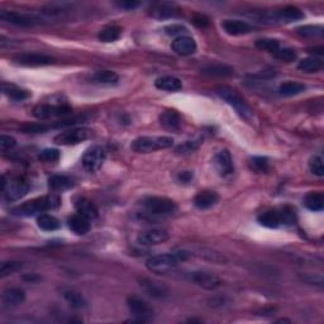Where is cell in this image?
Masks as SVG:
<instances>
[{"instance_id":"1","label":"cell","mask_w":324,"mask_h":324,"mask_svg":"<svg viewBox=\"0 0 324 324\" xmlns=\"http://www.w3.org/2000/svg\"><path fill=\"white\" fill-rule=\"evenodd\" d=\"M191 257H193V253L181 250L174 253L152 256L146 261V266L153 274H167L169 271L174 270L180 262L188 261Z\"/></svg>"},{"instance_id":"2","label":"cell","mask_w":324,"mask_h":324,"mask_svg":"<svg viewBox=\"0 0 324 324\" xmlns=\"http://www.w3.org/2000/svg\"><path fill=\"white\" fill-rule=\"evenodd\" d=\"M60 204V198L55 195V194H51V195L33 199V200L26 201L23 204L18 205L12 210V214L17 215V217H32V215L38 214V213L56 209Z\"/></svg>"},{"instance_id":"3","label":"cell","mask_w":324,"mask_h":324,"mask_svg":"<svg viewBox=\"0 0 324 324\" xmlns=\"http://www.w3.org/2000/svg\"><path fill=\"white\" fill-rule=\"evenodd\" d=\"M215 93L218 94L220 99H223L227 104L231 105L242 118L250 120L253 118V109L248 105V103L237 93L234 89L229 88V86H218L215 89Z\"/></svg>"},{"instance_id":"4","label":"cell","mask_w":324,"mask_h":324,"mask_svg":"<svg viewBox=\"0 0 324 324\" xmlns=\"http://www.w3.org/2000/svg\"><path fill=\"white\" fill-rule=\"evenodd\" d=\"M142 207L148 217H169L177 210L176 202L161 196H148L142 201Z\"/></svg>"},{"instance_id":"5","label":"cell","mask_w":324,"mask_h":324,"mask_svg":"<svg viewBox=\"0 0 324 324\" xmlns=\"http://www.w3.org/2000/svg\"><path fill=\"white\" fill-rule=\"evenodd\" d=\"M174 146L171 137H139L132 142V150L137 153H151L158 150H166Z\"/></svg>"},{"instance_id":"6","label":"cell","mask_w":324,"mask_h":324,"mask_svg":"<svg viewBox=\"0 0 324 324\" xmlns=\"http://www.w3.org/2000/svg\"><path fill=\"white\" fill-rule=\"evenodd\" d=\"M105 158H107V152L104 148L99 147V146H94V147L89 148L83 156V166L86 171L89 172H96L98 170L102 169L104 165Z\"/></svg>"},{"instance_id":"7","label":"cell","mask_w":324,"mask_h":324,"mask_svg":"<svg viewBox=\"0 0 324 324\" xmlns=\"http://www.w3.org/2000/svg\"><path fill=\"white\" fill-rule=\"evenodd\" d=\"M93 136V131L89 128H72L69 131L61 132L55 137V142L57 145L72 146L86 141Z\"/></svg>"},{"instance_id":"8","label":"cell","mask_w":324,"mask_h":324,"mask_svg":"<svg viewBox=\"0 0 324 324\" xmlns=\"http://www.w3.org/2000/svg\"><path fill=\"white\" fill-rule=\"evenodd\" d=\"M72 109L69 105H51V104H39L33 109V114L37 119L47 120L53 117H66L71 114Z\"/></svg>"},{"instance_id":"9","label":"cell","mask_w":324,"mask_h":324,"mask_svg":"<svg viewBox=\"0 0 324 324\" xmlns=\"http://www.w3.org/2000/svg\"><path fill=\"white\" fill-rule=\"evenodd\" d=\"M127 305H128L131 313L137 318L138 322H147V320H150L151 318L153 317L152 307H151L147 301L138 298V296H128V299H127Z\"/></svg>"},{"instance_id":"10","label":"cell","mask_w":324,"mask_h":324,"mask_svg":"<svg viewBox=\"0 0 324 324\" xmlns=\"http://www.w3.org/2000/svg\"><path fill=\"white\" fill-rule=\"evenodd\" d=\"M29 190V186L27 184L22 183L21 180H12L7 181V177L3 176L2 179V191L4 194V198L8 201H15L18 199L23 198Z\"/></svg>"},{"instance_id":"11","label":"cell","mask_w":324,"mask_h":324,"mask_svg":"<svg viewBox=\"0 0 324 324\" xmlns=\"http://www.w3.org/2000/svg\"><path fill=\"white\" fill-rule=\"evenodd\" d=\"M0 18L2 21L8 22V23L15 24V26L22 27H31L36 24L42 23V18L37 17L33 14H24V13L18 12H8V10H2L0 12Z\"/></svg>"},{"instance_id":"12","label":"cell","mask_w":324,"mask_h":324,"mask_svg":"<svg viewBox=\"0 0 324 324\" xmlns=\"http://www.w3.org/2000/svg\"><path fill=\"white\" fill-rule=\"evenodd\" d=\"M188 276L191 282L200 286L202 289H207V290H214V289L219 288V286L222 285V280H220L217 275L212 274V272L194 271L190 272Z\"/></svg>"},{"instance_id":"13","label":"cell","mask_w":324,"mask_h":324,"mask_svg":"<svg viewBox=\"0 0 324 324\" xmlns=\"http://www.w3.org/2000/svg\"><path fill=\"white\" fill-rule=\"evenodd\" d=\"M14 62L18 65H22V66L38 67L55 64V58L50 57L47 55H42V53H22V55L15 56Z\"/></svg>"},{"instance_id":"14","label":"cell","mask_w":324,"mask_h":324,"mask_svg":"<svg viewBox=\"0 0 324 324\" xmlns=\"http://www.w3.org/2000/svg\"><path fill=\"white\" fill-rule=\"evenodd\" d=\"M170 238V234L166 229H148V231H143L138 234V241L139 245L142 246H157L161 243H165L167 239Z\"/></svg>"},{"instance_id":"15","label":"cell","mask_w":324,"mask_h":324,"mask_svg":"<svg viewBox=\"0 0 324 324\" xmlns=\"http://www.w3.org/2000/svg\"><path fill=\"white\" fill-rule=\"evenodd\" d=\"M214 167L219 176L229 177L234 172V165L228 150H222L214 156Z\"/></svg>"},{"instance_id":"16","label":"cell","mask_w":324,"mask_h":324,"mask_svg":"<svg viewBox=\"0 0 324 324\" xmlns=\"http://www.w3.org/2000/svg\"><path fill=\"white\" fill-rule=\"evenodd\" d=\"M138 282L143 291L152 298L162 299L169 295V288L164 282L155 281V280H151L148 277H141V279H138Z\"/></svg>"},{"instance_id":"17","label":"cell","mask_w":324,"mask_h":324,"mask_svg":"<svg viewBox=\"0 0 324 324\" xmlns=\"http://www.w3.org/2000/svg\"><path fill=\"white\" fill-rule=\"evenodd\" d=\"M171 48L174 52H176L180 56H190L196 52V43L191 37L181 36L176 37L172 40Z\"/></svg>"},{"instance_id":"18","label":"cell","mask_w":324,"mask_h":324,"mask_svg":"<svg viewBox=\"0 0 324 324\" xmlns=\"http://www.w3.org/2000/svg\"><path fill=\"white\" fill-rule=\"evenodd\" d=\"M222 28L226 33L231 36H241V34H247L252 31V27L247 22L238 19H226L222 22Z\"/></svg>"},{"instance_id":"19","label":"cell","mask_w":324,"mask_h":324,"mask_svg":"<svg viewBox=\"0 0 324 324\" xmlns=\"http://www.w3.org/2000/svg\"><path fill=\"white\" fill-rule=\"evenodd\" d=\"M160 121L162 126L166 129H169V131H179L181 128L183 118L176 110L169 109L161 113Z\"/></svg>"},{"instance_id":"20","label":"cell","mask_w":324,"mask_h":324,"mask_svg":"<svg viewBox=\"0 0 324 324\" xmlns=\"http://www.w3.org/2000/svg\"><path fill=\"white\" fill-rule=\"evenodd\" d=\"M151 15L157 19H165V18H174L179 17L180 9L174 4H167V3H162V4H156L155 7L151 8Z\"/></svg>"},{"instance_id":"21","label":"cell","mask_w":324,"mask_h":324,"mask_svg":"<svg viewBox=\"0 0 324 324\" xmlns=\"http://www.w3.org/2000/svg\"><path fill=\"white\" fill-rule=\"evenodd\" d=\"M75 208L77 210V214L83 215L86 219H95L99 215V210L93 201L86 198H79L75 201Z\"/></svg>"},{"instance_id":"22","label":"cell","mask_w":324,"mask_h":324,"mask_svg":"<svg viewBox=\"0 0 324 324\" xmlns=\"http://www.w3.org/2000/svg\"><path fill=\"white\" fill-rule=\"evenodd\" d=\"M218 200H219V195L215 191L204 190L195 196L194 204L198 209H209V208L214 207Z\"/></svg>"},{"instance_id":"23","label":"cell","mask_w":324,"mask_h":324,"mask_svg":"<svg viewBox=\"0 0 324 324\" xmlns=\"http://www.w3.org/2000/svg\"><path fill=\"white\" fill-rule=\"evenodd\" d=\"M67 224H69V228L77 236H84V234L89 233V231H90L89 219H86L80 214H75L70 217L69 220H67Z\"/></svg>"},{"instance_id":"24","label":"cell","mask_w":324,"mask_h":324,"mask_svg":"<svg viewBox=\"0 0 324 324\" xmlns=\"http://www.w3.org/2000/svg\"><path fill=\"white\" fill-rule=\"evenodd\" d=\"M156 88L164 91H169V93H176V91L181 90L183 83L177 77L164 76L156 80Z\"/></svg>"},{"instance_id":"25","label":"cell","mask_w":324,"mask_h":324,"mask_svg":"<svg viewBox=\"0 0 324 324\" xmlns=\"http://www.w3.org/2000/svg\"><path fill=\"white\" fill-rule=\"evenodd\" d=\"M258 223L266 228H277L281 226L279 210H266L258 217Z\"/></svg>"},{"instance_id":"26","label":"cell","mask_w":324,"mask_h":324,"mask_svg":"<svg viewBox=\"0 0 324 324\" xmlns=\"http://www.w3.org/2000/svg\"><path fill=\"white\" fill-rule=\"evenodd\" d=\"M3 89V93L5 94L7 96H9L12 100L15 102H22V100H26L31 96V93L26 89H21L15 85H7V84H3L2 86Z\"/></svg>"},{"instance_id":"27","label":"cell","mask_w":324,"mask_h":324,"mask_svg":"<svg viewBox=\"0 0 324 324\" xmlns=\"http://www.w3.org/2000/svg\"><path fill=\"white\" fill-rule=\"evenodd\" d=\"M276 18L279 21H284V22H295V21L303 19L304 13L301 12L298 7L289 5V7L284 8L282 10H280V12L277 13Z\"/></svg>"},{"instance_id":"28","label":"cell","mask_w":324,"mask_h":324,"mask_svg":"<svg viewBox=\"0 0 324 324\" xmlns=\"http://www.w3.org/2000/svg\"><path fill=\"white\" fill-rule=\"evenodd\" d=\"M201 72L204 75H209V76L227 77L232 76L234 74V70L232 67L227 66V65H210V66L201 69Z\"/></svg>"},{"instance_id":"29","label":"cell","mask_w":324,"mask_h":324,"mask_svg":"<svg viewBox=\"0 0 324 324\" xmlns=\"http://www.w3.org/2000/svg\"><path fill=\"white\" fill-rule=\"evenodd\" d=\"M26 299V294L22 289L10 288L3 293V300L9 305H19Z\"/></svg>"},{"instance_id":"30","label":"cell","mask_w":324,"mask_h":324,"mask_svg":"<svg viewBox=\"0 0 324 324\" xmlns=\"http://www.w3.org/2000/svg\"><path fill=\"white\" fill-rule=\"evenodd\" d=\"M37 226L39 227L42 231L46 232H53L57 231L61 227L60 220L57 218H55L53 215L50 214H40L38 218H37Z\"/></svg>"},{"instance_id":"31","label":"cell","mask_w":324,"mask_h":324,"mask_svg":"<svg viewBox=\"0 0 324 324\" xmlns=\"http://www.w3.org/2000/svg\"><path fill=\"white\" fill-rule=\"evenodd\" d=\"M62 295H64L65 300L71 305L72 308H75V309H83V308H85L86 304H88L86 303L85 298L81 295L79 291L72 290V289L65 290L64 293H62Z\"/></svg>"},{"instance_id":"32","label":"cell","mask_w":324,"mask_h":324,"mask_svg":"<svg viewBox=\"0 0 324 324\" xmlns=\"http://www.w3.org/2000/svg\"><path fill=\"white\" fill-rule=\"evenodd\" d=\"M119 76L115 72L109 71V70H103L93 75V83L99 84V85H114L118 83Z\"/></svg>"},{"instance_id":"33","label":"cell","mask_w":324,"mask_h":324,"mask_svg":"<svg viewBox=\"0 0 324 324\" xmlns=\"http://www.w3.org/2000/svg\"><path fill=\"white\" fill-rule=\"evenodd\" d=\"M304 205L312 212H320L324 208V196L322 193H309L304 199Z\"/></svg>"},{"instance_id":"34","label":"cell","mask_w":324,"mask_h":324,"mask_svg":"<svg viewBox=\"0 0 324 324\" xmlns=\"http://www.w3.org/2000/svg\"><path fill=\"white\" fill-rule=\"evenodd\" d=\"M305 91V85L300 83H295V81H288L280 85L279 94L282 96H294L301 94Z\"/></svg>"},{"instance_id":"35","label":"cell","mask_w":324,"mask_h":324,"mask_svg":"<svg viewBox=\"0 0 324 324\" xmlns=\"http://www.w3.org/2000/svg\"><path fill=\"white\" fill-rule=\"evenodd\" d=\"M71 179H69L67 176H64V175H53L48 179V186L52 189L53 191H62V190H67V189L72 188Z\"/></svg>"},{"instance_id":"36","label":"cell","mask_w":324,"mask_h":324,"mask_svg":"<svg viewBox=\"0 0 324 324\" xmlns=\"http://www.w3.org/2000/svg\"><path fill=\"white\" fill-rule=\"evenodd\" d=\"M121 34V28L119 26H108L105 28H103L99 32V39L102 42H115L117 39H119Z\"/></svg>"},{"instance_id":"37","label":"cell","mask_w":324,"mask_h":324,"mask_svg":"<svg viewBox=\"0 0 324 324\" xmlns=\"http://www.w3.org/2000/svg\"><path fill=\"white\" fill-rule=\"evenodd\" d=\"M299 70H301L303 72H308V74H312V72H318L323 69V62L319 58L315 57H308L303 58L298 65Z\"/></svg>"},{"instance_id":"38","label":"cell","mask_w":324,"mask_h":324,"mask_svg":"<svg viewBox=\"0 0 324 324\" xmlns=\"http://www.w3.org/2000/svg\"><path fill=\"white\" fill-rule=\"evenodd\" d=\"M22 267H23V264L19 262V261H4L0 265V276H9V275H13L14 272L19 271Z\"/></svg>"},{"instance_id":"39","label":"cell","mask_w":324,"mask_h":324,"mask_svg":"<svg viewBox=\"0 0 324 324\" xmlns=\"http://www.w3.org/2000/svg\"><path fill=\"white\" fill-rule=\"evenodd\" d=\"M256 47L262 51L275 53L280 48V42L275 38H261L256 42Z\"/></svg>"},{"instance_id":"40","label":"cell","mask_w":324,"mask_h":324,"mask_svg":"<svg viewBox=\"0 0 324 324\" xmlns=\"http://www.w3.org/2000/svg\"><path fill=\"white\" fill-rule=\"evenodd\" d=\"M322 26H304L298 28V33L303 37H322L323 36Z\"/></svg>"},{"instance_id":"41","label":"cell","mask_w":324,"mask_h":324,"mask_svg":"<svg viewBox=\"0 0 324 324\" xmlns=\"http://www.w3.org/2000/svg\"><path fill=\"white\" fill-rule=\"evenodd\" d=\"M51 129L50 124L45 123H33V124H24L21 127V131L24 133H43Z\"/></svg>"},{"instance_id":"42","label":"cell","mask_w":324,"mask_h":324,"mask_svg":"<svg viewBox=\"0 0 324 324\" xmlns=\"http://www.w3.org/2000/svg\"><path fill=\"white\" fill-rule=\"evenodd\" d=\"M274 56L280 61L293 62L296 58V52L293 48H279V50L274 53Z\"/></svg>"},{"instance_id":"43","label":"cell","mask_w":324,"mask_h":324,"mask_svg":"<svg viewBox=\"0 0 324 324\" xmlns=\"http://www.w3.org/2000/svg\"><path fill=\"white\" fill-rule=\"evenodd\" d=\"M38 158L43 162H56L60 158V151L56 148H46V150L40 151Z\"/></svg>"},{"instance_id":"44","label":"cell","mask_w":324,"mask_h":324,"mask_svg":"<svg viewBox=\"0 0 324 324\" xmlns=\"http://www.w3.org/2000/svg\"><path fill=\"white\" fill-rule=\"evenodd\" d=\"M280 213V219H281V224H285V226H293L296 220V215L295 212H294L291 208L286 207L282 208L281 210H279Z\"/></svg>"},{"instance_id":"45","label":"cell","mask_w":324,"mask_h":324,"mask_svg":"<svg viewBox=\"0 0 324 324\" xmlns=\"http://www.w3.org/2000/svg\"><path fill=\"white\" fill-rule=\"evenodd\" d=\"M251 169L257 172H267L269 171V161L265 157H253L251 160Z\"/></svg>"},{"instance_id":"46","label":"cell","mask_w":324,"mask_h":324,"mask_svg":"<svg viewBox=\"0 0 324 324\" xmlns=\"http://www.w3.org/2000/svg\"><path fill=\"white\" fill-rule=\"evenodd\" d=\"M199 145H200L199 141H188L183 143V145H180L179 147L176 148V152L179 153V155H189V153H193L194 151L198 150Z\"/></svg>"},{"instance_id":"47","label":"cell","mask_w":324,"mask_h":324,"mask_svg":"<svg viewBox=\"0 0 324 324\" xmlns=\"http://www.w3.org/2000/svg\"><path fill=\"white\" fill-rule=\"evenodd\" d=\"M309 167H310V170H312L313 174L317 175V176L322 177L324 175L323 160H322V157H319V156H314V157L309 161Z\"/></svg>"},{"instance_id":"48","label":"cell","mask_w":324,"mask_h":324,"mask_svg":"<svg viewBox=\"0 0 324 324\" xmlns=\"http://www.w3.org/2000/svg\"><path fill=\"white\" fill-rule=\"evenodd\" d=\"M165 32H166L167 34H170V36L181 37L184 33L188 32V29H186L185 27L180 26V24H171V26H167L166 28H165Z\"/></svg>"},{"instance_id":"49","label":"cell","mask_w":324,"mask_h":324,"mask_svg":"<svg viewBox=\"0 0 324 324\" xmlns=\"http://www.w3.org/2000/svg\"><path fill=\"white\" fill-rule=\"evenodd\" d=\"M15 143H17L15 142V139L10 136H5V134H3V136L0 137V148H2L3 151L10 150V148L14 147Z\"/></svg>"},{"instance_id":"50","label":"cell","mask_w":324,"mask_h":324,"mask_svg":"<svg viewBox=\"0 0 324 324\" xmlns=\"http://www.w3.org/2000/svg\"><path fill=\"white\" fill-rule=\"evenodd\" d=\"M118 5H119L120 8H123V9H134V8H137L139 5L138 2H119L118 3Z\"/></svg>"},{"instance_id":"51","label":"cell","mask_w":324,"mask_h":324,"mask_svg":"<svg viewBox=\"0 0 324 324\" xmlns=\"http://www.w3.org/2000/svg\"><path fill=\"white\" fill-rule=\"evenodd\" d=\"M191 179H193V174L190 171H184L179 175V180L183 183H189Z\"/></svg>"},{"instance_id":"52","label":"cell","mask_w":324,"mask_h":324,"mask_svg":"<svg viewBox=\"0 0 324 324\" xmlns=\"http://www.w3.org/2000/svg\"><path fill=\"white\" fill-rule=\"evenodd\" d=\"M39 279H40V277L38 276V275H36V274H32V275H24V276H23V280H26V281H31V282L38 281Z\"/></svg>"},{"instance_id":"53","label":"cell","mask_w":324,"mask_h":324,"mask_svg":"<svg viewBox=\"0 0 324 324\" xmlns=\"http://www.w3.org/2000/svg\"><path fill=\"white\" fill-rule=\"evenodd\" d=\"M194 23H195L196 26H199V27L208 26V21H207V18H205V17L195 18V19H194Z\"/></svg>"}]
</instances>
